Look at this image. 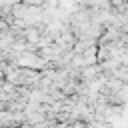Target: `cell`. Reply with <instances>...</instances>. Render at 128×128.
<instances>
[{"mask_svg":"<svg viewBox=\"0 0 128 128\" xmlns=\"http://www.w3.org/2000/svg\"><path fill=\"white\" fill-rule=\"evenodd\" d=\"M80 4L88 6V8H94V10H112V2L110 0H80Z\"/></svg>","mask_w":128,"mask_h":128,"instance_id":"1","label":"cell"},{"mask_svg":"<svg viewBox=\"0 0 128 128\" xmlns=\"http://www.w3.org/2000/svg\"><path fill=\"white\" fill-rule=\"evenodd\" d=\"M22 2H24V4H28V6H38V8H44L48 0H22Z\"/></svg>","mask_w":128,"mask_h":128,"instance_id":"2","label":"cell"}]
</instances>
